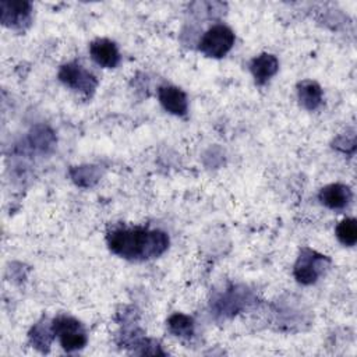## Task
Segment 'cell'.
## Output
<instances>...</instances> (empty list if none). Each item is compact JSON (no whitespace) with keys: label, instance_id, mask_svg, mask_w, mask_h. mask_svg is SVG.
<instances>
[{"label":"cell","instance_id":"1","mask_svg":"<svg viewBox=\"0 0 357 357\" xmlns=\"http://www.w3.org/2000/svg\"><path fill=\"white\" fill-rule=\"evenodd\" d=\"M109 250L130 261H145L162 255L169 247V237L162 230L145 227H120L107 234Z\"/></svg>","mask_w":357,"mask_h":357},{"label":"cell","instance_id":"2","mask_svg":"<svg viewBox=\"0 0 357 357\" xmlns=\"http://www.w3.org/2000/svg\"><path fill=\"white\" fill-rule=\"evenodd\" d=\"M52 328L54 336L59 337L60 344L67 351L79 350L86 344V332L75 318L60 315L52 321Z\"/></svg>","mask_w":357,"mask_h":357},{"label":"cell","instance_id":"3","mask_svg":"<svg viewBox=\"0 0 357 357\" xmlns=\"http://www.w3.org/2000/svg\"><path fill=\"white\" fill-rule=\"evenodd\" d=\"M234 33L233 31L222 24L209 28L199 40L198 49L208 57L220 59L233 47Z\"/></svg>","mask_w":357,"mask_h":357},{"label":"cell","instance_id":"4","mask_svg":"<svg viewBox=\"0 0 357 357\" xmlns=\"http://www.w3.org/2000/svg\"><path fill=\"white\" fill-rule=\"evenodd\" d=\"M329 262L331 261L325 255H321L310 248H303L294 264V278L301 284L315 283Z\"/></svg>","mask_w":357,"mask_h":357},{"label":"cell","instance_id":"5","mask_svg":"<svg viewBox=\"0 0 357 357\" xmlns=\"http://www.w3.org/2000/svg\"><path fill=\"white\" fill-rule=\"evenodd\" d=\"M59 79L74 91H79L84 93L93 92L98 85V79L95 78V75L78 63L64 64L59 71Z\"/></svg>","mask_w":357,"mask_h":357},{"label":"cell","instance_id":"6","mask_svg":"<svg viewBox=\"0 0 357 357\" xmlns=\"http://www.w3.org/2000/svg\"><path fill=\"white\" fill-rule=\"evenodd\" d=\"M1 22L10 28H24L31 21V3L22 0H1Z\"/></svg>","mask_w":357,"mask_h":357},{"label":"cell","instance_id":"7","mask_svg":"<svg viewBox=\"0 0 357 357\" xmlns=\"http://www.w3.org/2000/svg\"><path fill=\"white\" fill-rule=\"evenodd\" d=\"M89 53L93 61L105 68H114L120 61V53L116 43L106 38L95 39L89 45Z\"/></svg>","mask_w":357,"mask_h":357},{"label":"cell","instance_id":"8","mask_svg":"<svg viewBox=\"0 0 357 357\" xmlns=\"http://www.w3.org/2000/svg\"><path fill=\"white\" fill-rule=\"evenodd\" d=\"M159 102L165 110L174 116H184L188 109L187 95L177 86L163 85L158 91Z\"/></svg>","mask_w":357,"mask_h":357},{"label":"cell","instance_id":"9","mask_svg":"<svg viewBox=\"0 0 357 357\" xmlns=\"http://www.w3.org/2000/svg\"><path fill=\"white\" fill-rule=\"evenodd\" d=\"M351 190L344 184H329L325 185L319 194L318 198L322 205H325L329 209H343L349 205L351 201Z\"/></svg>","mask_w":357,"mask_h":357},{"label":"cell","instance_id":"10","mask_svg":"<svg viewBox=\"0 0 357 357\" xmlns=\"http://www.w3.org/2000/svg\"><path fill=\"white\" fill-rule=\"evenodd\" d=\"M279 68V61L276 56L269 53H262L252 59L250 64L251 74L258 85H264L269 78H272Z\"/></svg>","mask_w":357,"mask_h":357},{"label":"cell","instance_id":"11","mask_svg":"<svg viewBox=\"0 0 357 357\" xmlns=\"http://www.w3.org/2000/svg\"><path fill=\"white\" fill-rule=\"evenodd\" d=\"M298 100L307 110H315L322 103V89L315 81H301L297 86Z\"/></svg>","mask_w":357,"mask_h":357},{"label":"cell","instance_id":"12","mask_svg":"<svg viewBox=\"0 0 357 357\" xmlns=\"http://www.w3.org/2000/svg\"><path fill=\"white\" fill-rule=\"evenodd\" d=\"M167 326L172 333L181 337H190L194 333V321L191 317L176 312L167 319Z\"/></svg>","mask_w":357,"mask_h":357},{"label":"cell","instance_id":"13","mask_svg":"<svg viewBox=\"0 0 357 357\" xmlns=\"http://www.w3.org/2000/svg\"><path fill=\"white\" fill-rule=\"evenodd\" d=\"M336 237L337 240L347 247H351L357 241V222L353 218L343 219L336 226Z\"/></svg>","mask_w":357,"mask_h":357},{"label":"cell","instance_id":"14","mask_svg":"<svg viewBox=\"0 0 357 357\" xmlns=\"http://www.w3.org/2000/svg\"><path fill=\"white\" fill-rule=\"evenodd\" d=\"M53 336H54V333H53L52 324H50L49 328L43 326L42 324H38V325L31 331V333H29V337H31L32 344H33L36 349L42 350V351H45V350L49 349V344H50Z\"/></svg>","mask_w":357,"mask_h":357}]
</instances>
